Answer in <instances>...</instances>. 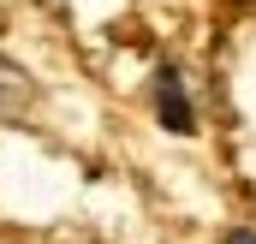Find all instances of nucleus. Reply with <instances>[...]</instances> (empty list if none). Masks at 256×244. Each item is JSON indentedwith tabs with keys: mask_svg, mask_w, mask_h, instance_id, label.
Instances as JSON below:
<instances>
[{
	"mask_svg": "<svg viewBox=\"0 0 256 244\" xmlns=\"http://www.w3.org/2000/svg\"><path fill=\"white\" fill-rule=\"evenodd\" d=\"M155 120L167 125V131H196L191 96H185V84H179V72H173V66H161V72H155Z\"/></svg>",
	"mask_w": 256,
	"mask_h": 244,
	"instance_id": "obj_1",
	"label": "nucleus"
},
{
	"mask_svg": "<svg viewBox=\"0 0 256 244\" xmlns=\"http://www.w3.org/2000/svg\"><path fill=\"white\" fill-rule=\"evenodd\" d=\"M36 102V78L24 72V66H12L0 54V120H12V114H24Z\"/></svg>",
	"mask_w": 256,
	"mask_h": 244,
	"instance_id": "obj_2",
	"label": "nucleus"
},
{
	"mask_svg": "<svg viewBox=\"0 0 256 244\" xmlns=\"http://www.w3.org/2000/svg\"><path fill=\"white\" fill-rule=\"evenodd\" d=\"M226 244H256V232H232V238H226Z\"/></svg>",
	"mask_w": 256,
	"mask_h": 244,
	"instance_id": "obj_3",
	"label": "nucleus"
}]
</instances>
